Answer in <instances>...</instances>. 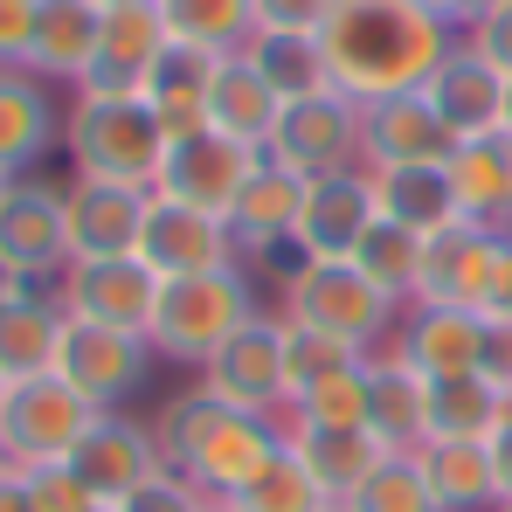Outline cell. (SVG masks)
Here are the masks:
<instances>
[{
	"label": "cell",
	"mask_w": 512,
	"mask_h": 512,
	"mask_svg": "<svg viewBox=\"0 0 512 512\" xmlns=\"http://www.w3.org/2000/svg\"><path fill=\"white\" fill-rule=\"evenodd\" d=\"M0 471H7V443H0Z\"/></svg>",
	"instance_id": "54"
},
{
	"label": "cell",
	"mask_w": 512,
	"mask_h": 512,
	"mask_svg": "<svg viewBox=\"0 0 512 512\" xmlns=\"http://www.w3.org/2000/svg\"><path fill=\"white\" fill-rule=\"evenodd\" d=\"M367 353H353L346 340H326V333H305V326H291L284 319V388H291V402L305 395V388H319L326 374H340V367H360Z\"/></svg>",
	"instance_id": "41"
},
{
	"label": "cell",
	"mask_w": 512,
	"mask_h": 512,
	"mask_svg": "<svg viewBox=\"0 0 512 512\" xmlns=\"http://www.w3.org/2000/svg\"><path fill=\"white\" fill-rule=\"evenodd\" d=\"M56 305L84 326H118V333H146L153 305H160V277L139 256H84L63 263L56 277Z\"/></svg>",
	"instance_id": "7"
},
{
	"label": "cell",
	"mask_w": 512,
	"mask_h": 512,
	"mask_svg": "<svg viewBox=\"0 0 512 512\" xmlns=\"http://www.w3.org/2000/svg\"><path fill=\"white\" fill-rule=\"evenodd\" d=\"M298 208H305V173L277 167L270 153L256 160V173L243 180V194H236V208H229V229H236V250L243 263L250 256H291V236H298Z\"/></svg>",
	"instance_id": "21"
},
{
	"label": "cell",
	"mask_w": 512,
	"mask_h": 512,
	"mask_svg": "<svg viewBox=\"0 0 512 512\" xmlns=\"http://www.w3.org/2000/svg\"><path fill=\"white\" fill-rule=\"evenodd\" d=\"M485 374L512 395V326H499V319L485 326Z\"/></svg>",
	"instance_id": "48"
},
{
	"label": "cell",
	"mask_w": 512,
	"mask_h": 512,
	"mask_svg": "<svg viewBox=\"0 0 512 512\" xmlns=\"http://www.w3.org/2000/svg\"><path fill=\"white\" fill-rule=\"evenodd\" d=\"M97 7H118V0H97Z\"/></svg>",
	"instance_id": "59"
},
{
	"label": "cell",
	"mask_w": 512,
	"mask_h": 512,
	"mask_svg": "<svg viewBox=\"0 0 512 512\" xmlns=\"http://www.w3.org/2000/svg\"><path fill=\"white\" fill-rule=\"evenodd\" d=\"M457 215L485 222V229H512V132H478L457 139V153L443 160Z\"/></svg>",
	"instance_id": "29"
},
{
	"label": "cell",
	"mask_w": 512,
	"mask_h": 512,
	"mask_svg": "<svg viewBox=\"0 0 512 512\" xmlns=\"http://www.w3.org/2000/svg\"><path fill=\"white\" fill-rule=\"evenodd\" d=\"M118 512H215V499H208L187 471H173V464H167V471H153L132 499H118Z\"/></svg>",
	"instance_id": "42"
},
{
	"label": "cell",
	"mask_w": 512,
	"mask_h": 512,
	"mask_svg": "<svg viewBox=\"0 0 512 512\" xmlns=\"http://www.w3.org/2000/svg\"><path fill=\"white\" fill-rule=\"evenodd\" d=\"M256 146H236L229 132H187V139H173L167 146V167H160V187L153 194H173V201H187V208H208V215H229L236 208V194H243V180L256 173Z\"/></svg>",
	"instance_id": "15"
},
{
	"label": "cell",
	"mask_w": 512,
	"mask_h": 512,
	"mask_svg": "<svg viewBox=\"0 0 512 512\" xmlns=\"http://www.w3.org/2000/svg\"><path fill=\"white\" fill-rule=\"evenodd\" d=\"M485 450H492V471H499V506H506V499H512V409H506V423L492 429V443H485Z\"/></svg>",
	"instance_id": "50"
},
{
	"label": "cell",
	"mask_w": 512,
	"mask_h": 512,
	"mask_svg": "<svg viewBox=\"0 0 512 512\" xmlns=\"http://www.w3.org/2000/svg\"><path fill=\"white\" fill-rule=\"evenodd\" d=\"M250 319H256L250 263H229V270H208V277H167L160 305H153V326H146V346H153V360L201 374Z\"/></svg>",
	"instance_id": "3"
},
{
	"label": "cell",
	"mask_w": 512,
	"mask_h": 512,
	"mask_svg": "<svg viewBox=\"0 0 512 512\" xmlns=\"http://www.w3.org/2000/svg\"><path fill=\"white\" fill-rule=\"evenodd\" d=\"M319 506H333V499L312 485V471L291 457V443H284V457L256 485H243L236 499H222V512H319Z\"/></svg>",
	"instance_id": "38"
},
{
	"label": "cell",
	"mask_w": 512,
	"mask_h": 512,
	"mask_svg": "<svg viewBox=\"0 0 512 512\" xmlns=\"http://www.w3.org/2000/svg\"><path fill=\"white\" fill-rule=\"evenodd\" d=\"M97 416H104V409L84 402L63 374L14 381L7 402H0V443H7V464H63V457L90 436Z\"/></svg>",
	"instance_id": "5"
},
{
	"label": "cell",
	"mask_w": 512,
	"mask_h": 512,
	"mask_svg": "<svg viewBox=\"0 0 512 512\" xmlns=\"http://www.w3.org/2000/svg\"><path fill=\"white\" fill-rule=\"evenodd\" d=\"M153 194L146 187H118V180H63V215H70V263L84 256H139Z\"/></svg>",
	"instance_id": "18"
},
{
	"label": "cell",
	"mask_w": 512,
	"mask_h": 512,
	"mask_svg": "<svg viewBox=\"0 0 512 512\" xmlns=\"http://www.w3.org/2000/svg\"><path fill=\"white\" fill-rule=\"evenodd\" d=\"M263 153H270L277 167L305 173V180L360 167V104H353L346 90H319V97L284 104V118H277V132H270Z\"/></svg>",
	"instance_id": "9"
},
{
	"label": "cell",
	"mask_w": 512,
	"mask_h": 512,
	"mask_svg": "<svg viewBox=\"0 0 512 512\" xmlns=\"http://www.w3.org/2000/svg\"><path fill=\"white\" fill-rule=\"evenodd\" d=\"M499 250H506V229H485V222H450V229H436V236L423 243L416 305H464V312H485Z\"/></svg>",
	"instance_id": "16"
},
{
	"label": "cell",
	"mask_w": 512,
	"mask_h": 512,
	"mask_svg": "<svg viewBox=\"0 0 512 512\" xmlns=\"http://www.w3.org/2000/svg\"><path fill=\"white\" fill-rule=\"evenodd\" d=\"M14 291H21V277H14V270H7V263H0V305H7V298H14Z\"/></svg>",
	"instance_id": "52"
},
{
	"label": "cell",
	"mask_w": 512,
	"mask_h": 512,
	"mask_svg": "<svg viewBox=\"0 0 512 512\" xmlns=\"http://www.w3.org/2000/svg\"><path fill=\"white\" fill-rule=\"evenodd\" d=\"M512 395L492 374H450L429 381V443H492V429L506 423Z\"/></svg>",
	"instance_id": "31"
},
{
	"label": "cell",
	"mask_w": 512,
	"mask_h": 512,
	"mask_svg": "<svg viewBox=\"0 0 512 512\" xmlns=\"http://www.w3.org/2000/svg\"><path fill=\"white\" fill-rule=\"evenodd\" d=\"M139 263L167 284V277L229 270V263H243V250H236L229 215H208V208H187V201H173V194H153L146 229H139Z\"/></svg>",
	"instance_id": "8"
},
{
	"label": "cell",
	"mask_w": 512,
	"mask_h": 512,
	"mask_svg": "<svg viewBox=\"0 0 512 512\" xmlns=\"http://www.w3.org/2000/svg\"><path fill=\"white\" fill-rule=\"evenodd\" d=\"M436 512H499V471L485 443H423L416 450Z\"/></svg>",
	"instance_id": "33"
},
{
	"label": "cell",
	"mask_w": 512,
	"mask_h": 512,
	"mask_svg": "<svg viewBox=\"0 0 512 512\" xmlns=\"http://www.w3.org/2000/svg\"><path fill=\"white\" fill-rule=\"evenodd\" d=\"M374 222H381V208H374V173L367 167L319 173V180H305V208H298L291 250H298V263H353L360 236H367Z\"/></svg>",
	"instance_id": "10"
},
{
	"label": "cell",
	"mask_w": 512,
	"mask_h": 512,
	"mask_svg": "<svg viewBox=\"0 0 512 512\" xmlns=\"http://www.w3.org/2000/svg\"><path fill=\"white\" fill-rule=\"evenodd\" d=\"M423 97L436 104V118L457 132V139H478V132H506V70L499 63H485L464 35H457V49L429 70Z\"/></svg>",
	"instance_id": "20"
},
{
	"label": "cell",
	"mask_w": 512,
	"mask_h": 512,
	"mask_svg": "<svg viewBox=\"0 0 512 512\" xmlns=\"http://www.w3.org/2000/svg\"><path fill=\"white\" fill-rule=\"evenodd\" d=\"M21 471H28V492H35V506H42V512H90V506H97L70 464H21Z\"/></svg>",
	"instance_id": "43"
},
{
	"label": "cell",
	"mask_w": 512,
	"mask_h": 512,
	"mask_svg": "<svg viewBox=\"0 0 512 512\" xmlns=\"http://www.w3.org/2000/svg\"><path fill=\"white\" fill-rule=\"evenodd\" d=\"M457 153V132L436 118L423 90L360 104V167H443Z\"/></svg>",
	"instance_id": "14"
},
{
	"label": "cell",
	"mask_w": 512,
	"mask_h": 512,
	"mask_svg": "<svg viewBox=\"0 0 512 512\" xmlns=\"http://www.w3.org/2000/svg\"><path fill=\"white\" fill-rule=\"evenodd\" d=\"M35 42V0H0V70H28Z\"/></svg>",
	"instance_id": "45"
},
{
	"label": "cell",
	"mask_w": 512,
	"mask_h": 512,
	"mask_svg": "<svg viewBox=\"0 0 512 512\" xmlns=\"http://www.w3.org/2000/svg\"><path fill=\"white\" fill-rule=\"evenodd\" d=\"M485 312H464V305H409L402 326H395V353L429 374V381H450V374H485Z\"/></svg>",
	"instance_id": "19"
},
{
	"label": "cell",
	"mask_w": 512,
	"mask_h": 512,
	"mask_svg": "<svg viewBox=\"0 0 512 512\" xmlns=\"http://www.w3.org/2000/svg\"><path fill=\"white\" fill-rule=\"evenodd\" d=\"M367 173H374V208H381L388 222H402V229H416V236H436V229L464 222L443 167H367Z\"/></svg>",
	"instance_id": "34"
},
{
	"label": "cell",
	"mask_w": 512,
	"mask_h": 512,
	"mask_svg": "<svg viewBox=\"0 0 512 512\" xmlns=\"http://www.w3.org/2000/svg\"><path fill=\"white\" fill-rule=\"evenodd\" d=\"M367 429L388 450H423L429 443V374H416L395 346L367 353Z\"/></svg>",
	"instance_id": "27"
},
{
	"label": "cell",
	"mask_w": 512,
	"mask_h": 512,
	"mask_svg": "<svg viewBox=\"0 0 512 512\" xmlns=\"http://www.w3.org/2000/svg\"><path fill=\"white\" fill-rule=\"evenodd\" d=\"M70 312L56 305V284H21L7 305H0V381H35V374H56V346H63Z\"/></svg>",
	"instance_id": "24"
},
{
	"label": "cell",
	"mask_w": 512,
	"mask_h": 512,
	"mask_svg": "<svg viewBox=\"0 0 512 512\" xmlns=\"http://www.w3.org/2000/svg\"><path fill=\"white\" fill-rule=\"evenodd\" d=\"M63 160L77 180H118V187H160L167 167V132L146 111L139 90L104 97V90H70L63 104Z\"/></svg>",
	"instance_id": "2"
},
{
	"label": "cell",
	"mask_w": 512,
	"mask_h": 512,
	"mask_svg": "<svg viewBox=\"0 0 512 512\" xmlns=\"http://www.w3.org/2000/svg\"><path fill=\"white\" fill-rule=\"evenodd\" d=\"M284 443H291V457L312 471V485L333 506H346L374 478V464L388 457V443L374 429H319V423H291V416H284Z\"/></svg>",
	"instance_id": "26"
},
{
	"label": "cell",
	"mask_w": 512,
	"mask_h": 512,
	"mask_svg": "<svg viewBox=\"0 0 512 512\" xmlns=\"http://www.w3.org/2000/svg\"><path fill=\"white\" fill-rule=\"evenodd\" d=\"M499 512H512V499H506V506H499Z\"/></svg>",
	"instance_id": "60"
},
{
	"label": "cell",
	"mask_w": 512,
	"mask_h": 512,
	"mask_svg": "<svg viewBox=\"0 0 512 512\" xmlns=\"http://www.w3.org/2000/svg\"><path fill=\"white\" fill-rule=\"evenodd\" d=\"M215 49H194V42H167L160 49V63L146 70V84H139V97H146V111L160 118V132L173 139H187V132H208V84H215Z\"/></svg>",
	"instance_id": "25"
},
{
	"label": "cell",
	"mask_w": 512,
	"mask_h": 512,
	"mask_svg": "<svg viewBox=\"0 0 512 512\" xmlns=\"http://www.w3.org/2000/svg\"><path fill=\"white\" fill-rule=\"evenodd\" d=\"M450 49H457V28L436 21L423 0H340V14L326 28L333 90H346L353 104L423 90Z\"/></svg>",
	"instance_id": "1"
},
{
	"label": "cell",
	"mask_w": 512,
	"mask_h": 512,
	"mask_svg": "<svg viewBox=\"0 0 512 512\" xmlns=\"http://www.w3.org/2000/svg\"><path fill=\"white\" fill-rule=\"evenodd\" d=\"M340 14V0H256V28H284V35H326Z\"/></svg>",
	"instance_id": "44"
},
{
	"label": "cell",
	"mask_w": 512,
	"mask_h": 512,
	"mask_svg": "<svg viewBox=\"0 0 512 512\" xmlns=\"http://www.w3.org/2000/svg\"><path fill=\"white\" fill-rule=\"evenodd\" d=\"M243 56L256 63V77L277 90L284 104L333 90V56H326V35H284V28H256L250 42H243Z\"/></svg>",
	"instance_id": "32"
},
{
	"label": "cell",
	"mask_w": 512,
	"mask_h": 512,
	"mask_svg": "<svg viewBox=\"0 0 512 512\" xmlns=\"http://www.w3.org/2000/svg\"><path fill=\"white\" fill-rule=\"evenodd\" d=\"M104 35V7L97 0H35V42H28V70L42 84H84L90 56Z\"/></svg>",
	"instance_id": "28"
},
{
	"label": "cell",
	"mask_w": 512,
	"mask_h": 512,
	"mask_svg": "<svg viewBox=\"0 0 512 512\" xmlns=\"http://www.w3.org/2000/svg\"><path fill=\"white\" fill-rule=\"evenodd\" d=\"M0 512H42V506H35V492H28V471H21V464L0 471Z\"/></svg>",
	"instance_id": "51"
},
{
	"label": "cell",
	"mask_w": 512,
	"mask_h": 512,
	"mask_svg": "<svg viewBox=\"0 0 512 512\" xmlns=\"http://www.w3.org/2000/svg\"><path fill=\"white\" fill-rule=\"evenodd\" d=\"M77 478H84V492L97 506H118V499H132L153 471H167V457H160V443H153V423H132L125 409H104L90 436L63 457Z\"/></svg>",
	"instance_id": "13"
},
{
	"label": "cell",
	"mask_w": 512,
	"mask_h": 512,
	"mask_svg": "<svg viewBox=\"0 0 512 512\" xmlns=\"http://www.w3.org/2000/svg\"><path fill=\"white\" fill-rule=\"evenodd\" d=\"M0 263L21 284H56L70 263V215H63V187L42 173L7 180L0 194Z\"/></svg>",
	"instance_id": "6"
},
{
	"label": "cell",
	"mask_w": 512,
	"mask_h": 512,
	"mask_svg": "<svg viewBox=\"0 0 512 512\" xmlns=\"http://www.w3.org/2000/svg\"><path fill=\"white\" fill-rule=\"evenodd\" d=\"M173 42L215 49V56H243V42L256 35V0H153Z\"/></svg>",
	"instance_id": "35"
},
{
	"label": "cell",
	"mask_w": 512,
	"mask_h": 512,
	"mask_svg": "<svg viewBox=\"0 0 512 512\" xmlns=\"http://www.w3.org/2000/svg\"><path fill=\"white\" fill-rule=\"evenodd\" d=\"M215 512H222V506H215Z\"/></svg>",
	"instance_id": "61"
},
{
	"label": "cell",
	"mask_w": 512,
	"mask_h": 512,
	"mask_svg": "<svg viewBox=\"0 0 512 512\" xmlns=\"http://www.w3.org/2000/svg\"><path fill=\"white\" fill-rule=\"evenodd\" d=\"M277 118H284V97L256 77L250 56H222L215 63V84H208V125L215 132H229L236 146H270V132H277Z\"/></svg>",
	"instance_id": "30"
},
{
	"label": "cell",
	"mask_w": 512,
	"mask_h": 512,
	"mask_svg": "<svg viewBox=\"0 0 512 512\" xmlns=\"http://www.w3.org/2000/svg\"><path fill=\"white\" fill-rule=\"evenodd\" d=\"M0 402H7V381H0Z\"/></svg>",
	"instance_id": "58"
},
{
	"label": "cell",
	"mask_w": 512,
	"mask_h": 512,
	"mask_svg": "<svg viewBox=\"0 0 512 512\" xmlns=\"http://www.w3.org/2000/svg\"><path fill=\"white\" fill-rule=\"evenodd\" d=\"M146 367H153V346L146 333H118V326H84L70 319L63 326V346H56V374L97 402V409H118L132 388H146Z\"/></svg>",
	"instance_id": "12"
},
{
	"label": "cell",
	"mask_w": 512,
	"mask_h": 512,
	"mask_svg": "<svg viewBox=\"0 0 512 512\" xmlns=\"http://www.w3.org/2000/svg\"><path fill=\"white\" fill-rule=\"evenodd\" d=\"M485 319L512 326V229H506V250H499V270H492V291H485Z\"/></svg>",
	"instance_id": "47"
},
{
	"label": "cell",
	"mask_w": 512,
	"mask_h": 512,
	"mask_svg": "<svg viewBox=\"0 0 512 512\" xmlns=\"http://www.w3.org/2000/svg\"><path fill=\"white\" fill-rule=\"evenodd\" d=\"M506 132H512V77H506Z\"/></svg>",
	"instance_id": "53"
},
{
	"label": "cell",
	"mask_w": 512,
	"mask_h": 512,
	"mask_svg": "<svg viewBox=\"0 0 512 512\" xmlns=\"http://www.w3.org/2000/svg\"><path fill=\"white\" fill-rule=\"evenodd\" d=\"M277 319H291L305 333H326V340H346L353 353H381L402 326V305L374 277H360V263H291Z\"/></svg>",
	"instance_id": "4"
},
{
	"label": "cell",
	"mask_w": 512,
	"mask_h": 512,
	"mask_svg": "<svg viewBox=\"0 0 512 512\" xmlns=\"http://www.w3.org/2000/svg\"><path fill=\"white\" fill-rule=\"evenodd\" d=\"M319 512H346V506H319Z\"/></svg>",
	"instance_id": "56"
},
{
	"label": "cell",
	"mask_w": 512,
	"mask_h": 512,
	"mask_svg": "<svg viewBox=\"0 0 512 512\" xmlns=\"http://www.w3.org/2000/svg\"><path fill=\"white\" fill-rule=\"evenodd\" d=\"M0 194H7V173H0Z\"/></svg>",
	"instance_id": "57"
},
{
	"label": "cell",
	"mask_w": 512,
	"mask_h": 512,
	"mask_svg": "<svg viewBox=\"0 0 512 512\" xmlns=\"http://www.w3.org/2000/svg\"><path fill=\"white\" fill-rule=\"evenodd\" d=\"M423 243L429 236H416V229H402V222H374L367 236H360V250H353V263H360V277H374L402 312L416 305V284H423Z\"/></svg>",
	"instance_id": "36"
},
{
	"label": "cell",
	"mask_w": 512,
	"mask_h": 512,
	"mask_svg": "<svg viewBox=\"0 0 512 512\" xmlns=\"http://www.w3.org/2000/svg\"><path fill=\"white\" fill-rule=\"evenodd\" d=\"M291 423H319V429H367V360L326 374L319 388H305L291 402Z\"/></svg>",
	"instance_id": "40"
},
{
	"label": "cell",
	"mask_w": 512,
	"mask_h": 512,
	"mask_svg": "<svg viewBox=\"0 0 512 512\" xmlns=\"http://www.w3.org/2000/svg\"><path fill=\"white\" fill-rule=\"evenodd\" d=\"M464 42H471L485 63H499V70L512 77V0H499L485 21H471V28H464Z\"/></svg>",
	"instance_id": "46"
},
{
	"label": "cell",
	"mask_w": 512,
	"mask_h": 512,
	"mask_svg": "<svg viewBox=\"0 0 512 512\" xmlns=\"http://www.w3.org/2000/svg\"><path fill=\"white\" fill-rule=\"evenodd\" d=\"M63 146V104L56 84H42L35 70H0V173L21 180Z\"/></svg>",
	"instance_id": "23"
},
{
	"label": "cell",
	"mask_w": 512,
	"mask_h": 512,
	"mask_svg": "<svg viewBox=\"0 0 512 512\" xmlns=\"http://www.w3.org/2000/svg\"><path fill=\"white\" fill-rule=\"evenodd\" d=\"M423 7L436 14V21H450V28L464 35V28H471V21H485V14H492L499 0H423Z\"/></svg>",
	"instance_id": "49"
},
{
	"label": "cell",
	"mask_w": 512,
	"mask_h": 512,
	"mask_svg": "<svg viewBox=\"0 0 512 512\" xmlns=\"http://www.w3.org/2000/svg\"><path fill=\"white\" fill-rule=\"evenodd\" d=\"M167 21L153 0H118L104 7V35H97V56H90V77L77 90H104V97H125V90L146 84V70L160 63L167 49Z\"/></svg>",
	"instance_id": "22"
},
{
	"label": "cell",
	"mask_w": 512,
	"mask_h": 512,
	"mask_svg": "<svg viewBox=\"0 0 512 512\" xmlns=\"http://www.w3.org/2000/svg\"><path fill=\"white\" fill-rule=\"evenodd\" d=\"M90 512H118V506H90Z\"/></svg>",
	"instance_id": "55"
},
{
	"label": "cell",
	"mask_w": 512,
	"mask_h": 512,
	"mask_svg": "<svg viewBox=\"0 0 512 512\" xmlns=\"http://www.w3.org/2000/svg\"><path fill=\"white\" fill-rule=\"evenodd\" d=\"M222 416H229V402H222V395H208L201 381H194V388H180L167 409L153 416V443H160V457H167L173 471H187V464H194V450L208 443V429L222 423Z\"/></svg>",
	"instance_id": "37"
},
{
	"label": "cell",
	"mask_w": 512,
	"mask_h": 512,
	"mask_svg": "<svg viewBox=\"0 0 512 512\" xmlns=\"http://www.w3.org/2000/svg\"><path fill=\"white\" fill-rule=\"evenodd\" d=\"M346 512H436L416 450H388V457L374 464V478L346 499Z\"/></svg>",
	"instance_id": "39"
},
{
	"label": "cell",
	"mask_w": 512,
	"mask_h": 512,
	"mask_svg": "<svg viewBox=\"0 0 512 512\" xmlns=\"http://www.w3.org/2000/svg\"><path fill=\"white\" fill-rule=\"evenodd\" d=\"M201 388L222 395L229 409L291 416V388H284V319H263V312H256L250 326L201 367Z\"/></svg>",
	"instance_id": "11"
},
{
	"label": "cell",
	"mask_w": 512,
	"mask_h": 512,
	"mask_svg": "<svg viewBox=\"0 0 512 512\" xmlns=\"http://www.w3.org/2000/svg\"><path fill=\"white\" fill-rule=\"evenodd\" d=\"M284 457V416H256V409H229L222 423L208 429V443L194 450V464H187V478L222 506V499H236L243 485H256L270 464Z\"/></svg>",
	"instance_id": "17"
}]
</instances>
